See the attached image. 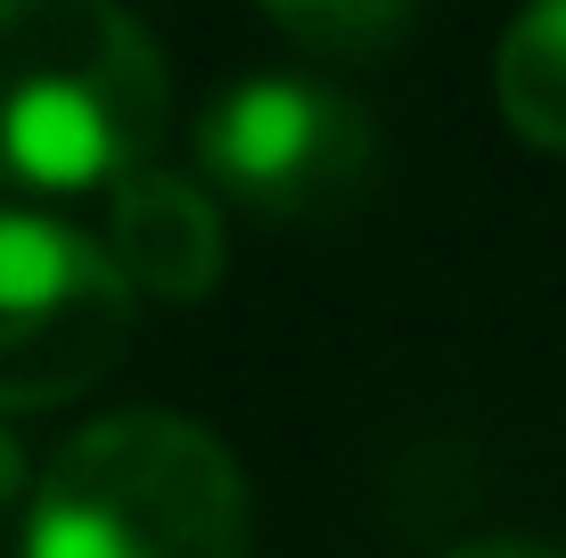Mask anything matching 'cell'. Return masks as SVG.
Returning <instances> with one entry per match:
<instances>
[{"label": "cell", "mask_w": 566, "mask_h": 558, "mask_svg": "<svg viewBox=\"0 0 566 558\" xmlns=\"http://www.w3.org/2000/svg\"><path fill=\"white\" fill-rule=\"evenodd\" d=\"M17 485H25V452H17V435L0 428V502H17Z\"/></svg>", "instance_id": "9"}, {"label": "cell", "mask_w": 566, "mask_h": 558, "mask_svg": "<svg viewBox=\"0 0 566 558\" xmlns=\"http://www.w3.org/2000/svg\"><path fill=\"white\" fill-rule=\"evenodd\" d=\"M369 115L304 74H247L198 115V165L230 206L263 222H304L354 198L369 172Z\"/></svg>", "instance_id": "4"}, {"label": "cell", "mask_w": 566, "mask_h": 558, "mask_svg": "<svg viewBox=\"0 0 566 558\" xmlns=\"http://www.w3.org/2000/svg\"><path fill=\"white\" fill-rule=\"evenodd\" d=\"M255 509L222 435L172 411H124L50 452L25 558H247Z\"/></svg>", "instance_id": "2"}, {"label": "cell", "mask_w": 566, "mask_h": 558, "mask_svg": "<svg viewBox=\"0 0 566 558\" xmlns=\"http://www.w3.org/2000/svg\"><path fill=\"white\" fill-rule=\"evenodd\" d=\"M132 296L140 287L99 239L0 206V411H42L99 387L132 337Z\"/></svg>", "instance_id": "3"}, {"label": "cell", "mask_w": 566, "mask_h": 558, "mask_svg": "<svg viewBox=\"0 0 566 558\" xmlns=\"http://www.w3.org/2000/svg\"><path fill=\"white\" fill-rule=\"evenodd\" d=\"M443 558H558V550H542V543H460Z\"/></svg>", "instance_id": "8"}, {"label": "cell", "mask_w": 566, "mask_h": 558, "mask_svg": "<svg viewBox=\"0 0 566 558\" xmlns=\"http://www.w3.org/2000/svg\"><path fill=\"white\" fill-rule=\"evenodd\" d=\"M493 91H501V115H510L517 140L566 157V0H534L510 25Z\"/></svg>", "instance_id": "6"}, {"label": "cell", "mask_w": 566, "mask_h": 558, "mask_svg": "<svg viewBox=\"0 0 566 558\" xmlns=\"http://www.w3.org/2000/svg\"><path fill=\"white\" fill-rule=\"evenodd\" d=\"M107 255L140 296L165 304H198L213 280H222V206L206 198L181 172H132V181L107 189Z\"/></svg>", "instance_id": "5"}, {"label": "cell", "mask_w": 566, "mask_h": 558, "mask_svg": "<svg viewBox=\"0 0 566 558\" xmlns=\"http://www.w3.org/2000/svg\"><path fill=\"white\" fill-rule=\"evenodd\" d=\"M165 140V50L115 0H0V181L115 189Z\"/></svg>", "instance_id": "1"}, {"label": "cell", "mask_w": 566, "mask_h": 558, "mask_svg": "<svg viewBox=\"0 0 566 558\" xmlns=\"http://www.w3.org/2000/svg\"><path fill=\"white\" fill-rule=\"evenodd\" d=\"M263 17H271L296 50H321V57H378V50L402 42L411 0H263Z\"/></svg>", "instance_id": "7"}]
</instances>
